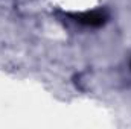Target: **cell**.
<instances>
[{
    "label": "cell",
    "mask_w": 131,
    "mask_h": 129,
    "mask_svg": "<svg viewBox=\"0 0 131 129\" xmlns=\"http://www.w3.org/2000/svg\"><path fill=\"white\" fill-rule=\"evenodd\" d=\"M72 21H75L79 26L84 28H101L107 23L108 14L104 9H95V11H87V12H75V14H67Z\"/></svg>",
    "instance_id": "6da1fadb"
},
{
    "label": "cell",
    "mask_w": 131,
    "mask_h": 129,
    "mask_svg": "<svg viewBox=\"0 0 131 129\" xmlns=\"http://www.w3.org/2000/svg\"><path fill=\"white\" fill-rule=\"evenodd\" d=\"M130 71H131V61H130Z\"/></svg>",
    "instance_id": "7a4b0ae2"
}]
</instances>
